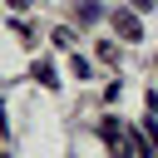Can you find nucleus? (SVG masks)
<instances>
[{
	"mask_svg": "<svg viewBox=\"0 0 158 158\" xmlns=\"http://www.w3.org/2000/svg\"><path fill=\"white\" fill-rule=\"evenodd\" d=\"M99 138L109 143V153H153V148H158L148 133L138 138V133H128L118 118H104V123H99Z\"/></svg>",
	"mask_w": 158,
	"mask_h": 158,
	"instance_id": "obj_1",
	"label": "nucleus"
},
{
	"mask_svg": "<svg viewBox=\"0 0 158 158\" xmlns=\"http://www.w3.org/2000/svg\"><path fill=\"white\" fill-rule=\"evenodd\" d=\"M114 30H118L123 40H143V30H138V15H128V10H114Z\"/></svg>",
	"mask_w": 158,
	"mask_h": 158,
	"instance_id": "obj_2",
	"label": "nucleus"
},
{
	"mask_svg": "<svg viewBox=\"0 0 158 158\" xmlns=\"http://www.w3.org/2000/svg\"><path fill=\"white\" fill-rule=\"evenodd\" d=\"M30 79H40L44 89H59V79H54V64H44V59H40V64L30 69Z\"/></svg>",
	"mask_w": 158,
	"mask_h": 158,
	"instance_id": "obj_3",
	"label": "nucleus"
},
{
	"mask_svg": "<svg viewBox=\"0 0 158 158\" xmlns=\"http://www.w3.org/2000/svg\"><path fill=\"white\" fill-rule=\"evenodd\" d=\"M79 20L94 25V20H99V5H94V0H79Z\"/></svg>",
	"mask_w": 158,
	"mask_h": 158,
	"instance_id": "obj_4",
	"label": "nucleus"
},
{
	"mask_svg": "<svg viewBox=\"0 0 158 158\" xmlns=\"http://www.w3.org/2000/svg\"><path fill=\"white\" fill-rule=\"evenodd\" d=\"M54 44H59V49H74V30L59 25V30H54Z\"/></svg>",
	"mask_w": 158,
	"mask_h": 158,
	"instance_id": "obj_5",
	"label": "nucleus"
},
{
	"mask_svg": "<svg viewBox=\"0 0 158 158\" xmlns=\"http://www.w3.org/2000/svg\"><path fill=\"white\" fill-rule=\"evenodd\" d=\"M128 5H133V10H153L158 0H128Z\"/></svg>",
	"mask_w": 158,
	"mask_h": 158,
	"instance_id": "obj_6",
	"label": "nucleus"
},
{
	"mask_svg": "<svg viewBox=\"0 0 158 158\" xmlns=\"http://www.w3.org/2000/svg\"><path fill=\"white\" fill-rule=\"evenodd\" d=\"M25 5H30V0H10V10H25Z\"/></svg>",
	"mask_w": 158,
	"mask_h": 158,
	"instance_id": "obj_7",
	"label": "nucleus"
}]
</instances>
